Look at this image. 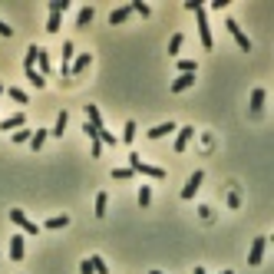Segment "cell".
I'll use <instances>...</instances> for the list:
<instances>
[{
    "mask_svg": "<svg viewBox=\"0 0 274 274\" xmlns=\"http://www.w3.org/2000/svg\"><path fill=\"white\" fill-rule=\"evenodd\" d=\"M73 56H76L73 40H63V60H60V76H63V80H69V66H73Z\"/></svg>",
    "mask_w": 274,
    "mask_h": 274,
    "instance_id": "5b68a950",
    "label": "cell"
},
{
    "mask_svg": "<svg viewBox=\"0 0 274 274\" xmlns=\"http://www.w3.org/2000/svg\"><path fill=\"white\" fill-rule=\"evenodd\" d=\"M93 208H96V212H93L96 218H106V208H109V195H106V192H99V195H96V205H93Z\"/></svg>",
    "mask_w": 274,
    "mask_h": 274,
    "instance_id": "d6986e66",
    "label": "cell"
},
{
    "mask_svg": "<svg viewBox=\"0 0 274 274\" xmlns=\"http://www.w3.org/2000/svg\"><path fill=\"white\" fill-rule=\"evenodd\" d=\"M46 136H50V129H37V132L30 136V149L40 152V149H43V142H46Z\"/></svg>",
    "mask_w": 274,
    "mask_h": 274,
    "instance_id": "44dd1931",
    "label": "cell"
},
{
    "mask_svg": "<svg viewBox=\"0 0 274 274\" xmlns=\"http://www.w3.org/2000/svg\"><path fill=\"white\" fill-rule=\"evenodd\" d=\"M37 63H40V76H43V80H46V73H50V53H46L43 46H40V50H37Z\"/></svg>",
    "mask_w": 274,
    "mask_h": 274,
    "instance_id": "603a6c76",
    "label": "cell"
},
{
    "mask_svg": "<svg viewBox=\"0 0 274 274\" xmlns=\"http://www.w3.org/2000/svg\"><path fill=\"white\" fill-rule=\"evenodd\" d=\"M129 10H132V13H139V17H149V13H152V10H149V4H142V0H132Z\"/></svg>",
    "mask_w": 274,
    "mask_h": 274,
    "instance_id": "4316f807",
    "label": "cell"
},
{
    "mask_svg": "<svg viewBox=\"0 0 274 274\" xmlns=\"http://www.w3.org/2000/svg\"><path fill=\"white\" fill-rule=\"evenodd\" d=\"M195 274H205V268H195Z\"/></svg>",
    "mask_w": 274,
    "mask_h": 274,
    "instance_id": "ab89813d",
    "label": "cell"
},
{
    "mask_svg": "<svg viewBox=\"0 0 274 274\" xmlns=\"http://www.w3.org/2000/svg\"><path fill=\"white\" fill-rule=\"evenodd\" d=\"M139 205H152V185H142V188H139Z\"/></svg>",
    "mask_w": 274,
    "mask_h": 274,
    "instance_id": "4dcf8cb0",
    "label": "cell"
},
{
    "mask_svg": "<svg viewBox=\"0 0 274 274\" xmlns=\"http://www.w3.org/2000/svg\"><path fill=\"white\" fill-rule=\"evenodd\" d=\"M10 221L20 228V235H23V238H37V235H40V225L33 221L23 208H10Z\"/></svg>",
    "mask_w": 274,
    "mask_h": 274,
    "instance_id": "7a4b0ae2",
    "label": "cell"
},
{
    "mask_svg": "<svg viewBox=\"0 0 274 274\" xmlns=\"http://www.w3.org/2000/svg\"><path fill=\"white\" fill-rule=\"evenodd\" d=\"M129 168H132V172H136V175H145V179H152V182H162L165 179V168H159V165H149V162H142V156H136V152H132V156H129Z\"/></svg>",
    "mask_w": 274,
    "mask_h": 274,
    "instance_id": "6da1fadb",
    "label": "cell"
},
{
    "mask_svg": "<svg viewBox=\"0 0 274 274\" xmlns=\"http://www.w3.org/2000/svg\"><path fill=\"white\" fill-rule=\"evenodd\" d=\"M136 136H139L136 119H126V126H122V142H126V145H132V142H136Z\"/></svg>",
    "mask_w": 274,
    "mask_h": 274,
    "instance_id": "5bb4252c",
    "label": "cell"
},
{
    "mask_svg": "<svg viewBox=\"0 0 274 274\" xmlns=\"http://www.w3.org/2000/svg\"><path fill=\"white\" fill-rule=\"evenodd\" d=\"M0 96H4V83H0Z\"/></svg>",
    "mask_w": 274,
    "mask_h": 274,
    "instance_id": "60d3db41",
    "label": "cell"
},
{
    "mask_svg": "<svg viewBox=\"0 0 274 274\" xmlns=\"http://www.w3.org/2000/svg\"><path fill=\"white\" fill-rule=\"evenodd\" d=\"M195 20H198V37H202V46H205V50H212V46H215V40H212V27H208L205 7H198V10H195Z\"/></svg>",
    "mask_w": 274,
    "mask_h": 274,
    "instance_id": "3957f363",
    "label": "cell"
},
{
    "mask_svg": "<svg viewBox=\"0 0 274 274\" xmlns=\"http://www.w3.org/2000/svg\"><path fill=\"white\" fill-rule=\"evenodd\" d=\"M89 63H93V53H76L73 56V66H69V76H80L89 69Z\"/></svg>",
    "mask_w": 274,
    "mask_h": 274,
    "instance_id": "ba28073f",
    "label": "cell"
},
{
    "mask_svg": "<svg viewBox=\"0 0 274 274\" xmlns=\"http://www.w3.org/2000/svg\"><path fill=\"white\" fill-rule=\"evenodd\" d=\"M132 175H136V172H132L129 165H126V168H112V179H116V182H129Z\"/></svg>",
    "mask_w": 274,
    "mask_h": 274,
    "instance_id": "83f0119b",
    "label": "cell"
},
{
    "mask_svg": "<svg viewBox=\"0 0 274 274\" xmlns=\"http://www.w3.org/2000/svg\"><path fill=\"white\" fill-rule=\"evenodd\" d=\"M23 126H27V116H23V112H13V116L0 119V129H4V132H10V129H23Z\"/></svg>",
    "mask_w": 274,
    "mask_h": 274,
    "instance_id": "8fae6325",
    "label": "cell"
},
{
    "mask_svg": "<svg viewBox=\"0 0 274 274\" xmlns=\"http://www.w3.org/2000/svg\"><path fill=\"white\" fill-rule=\"evenodd\" d=\"M83 112H86V122H89V126L103 129V116H99V109H96L93 103H86V106H83Z\"/></svg>",
    "mask_w": 274,
    "mask_h": 274,
    "instance_id": "2e32d148",
    "label": "cell"
},
{
    "mask_svg": "<svg viewBox=\"0 0 274 274\" xmlns=\"http://www.w3.org/2000/svg\"><path fill=\"white\" fill-rule=\"evenodd\" d=\"M37 50H40L37 43H30V46H27V60H23V69H37Z\"/></svg>",
    "mask_w": 274,
    "mask_h": 274,
    "instance_id": "cb8c5ba5",
    "label": "cell"
},
{
    "mask_svg": "<svg viewBox=\"0 0 274 274\" xmlns=\"http://www.w3.org/2000/svg\"><path fill=\"white\" fill-rule=\"evenodd\" d=\"M23 235H10V261H23Z\"/></svg>",
    "mask_w": 274,
    "mask_h": 274,
    "instance_id": "7c38bea8",
    "label": "cell"
},
{
    "mask_svg": "<svg viewBox=\"0 0 274 274\" xmlns=\"http://www.w3.org/2000/svg\"><path fill=\"white\" fill-rule=\"evenodd\" d=\"M149 274H162V271H149Z\"/></svg>",
    "mask_w": 274,
    "mask_h": 274,
    "instance_id": "b9f144b4",
    "label": "cell"
},
{
    "mask_svg": "<svg viewBox=\"0 0 274 274\" xmlns=\"http://www.w3.org/2000/svg\"><path fill=\"white\" fill-rule=\"evenodd\" d=\"M103 156V142H99V136L93 139V159H99Z\"/></svg>",
    "mask_w": 274,
    "mask_h": 274,
    "instance_id": "d590c367",
    "label": "cell"
},
{
    "mask_svg": "<svg viewBox=\"0 0 274 274\" xmlns=\"http://www.w3.org/2000/svg\"><path fill=\"white\" fill-rule=\"evenodd\" d=\"M93 17H96L93 7H83V10L76 13V27H80V30H83V27H89V23H93Z\"/></svg>",
    "mask_w": 274,
    "mask_h": 274,
    "instance_id": "e0dca14e",
    "label": "cell"
},
{
    "mask_svg": "<svg viewBox=\"0 0 274 274\" xmlns=\"http://www.w3.org/2000/svg\"><path fill=\"white\" fill-rule=\"evenodd\" d=\"M221 274H231V271H221Z\"/></svg>",
    "mask_w": 274,
    "mask_h": 274,
    "instance_id": "7bdbcfd3",
    "label": "cell"
},
{
    "mask_svg": "<svg viewBox=\"0 0 274 274\" xmlns=\"http://www.w3.org/2000/svg\"><path fill=\"white\" fill-rule=\"evenodd\" d=\"M192 86H195V76L192 73H179L168 89H172V93H185V89H192Z\"/></svg>",
    "mask_w": 274,
    "mask_h": 274,
    "instance_id": "30bf717a",
    "label": "cell"
},
{
    "mask_svg": "<svg viewBox=\"0 0 274 274\" xmlns=\"http://www.w3.org/2000/svg\"><path fill=\"white\" fill-rule=\"evenodd\" d=\"M66 122H69V116H66V109H63V112H56V122H53V129H50V136H56V139H63V132H66Z\"/></svg>",
    "mask_w": 274,
    "mask_h": 274,
    "instance_id": "9a60e30c",
    "label": "cell"
},
{
    "mask_svg": "<svg viewBox=\"0 0 274 274\" xmlns=\"http://www.w3.org/2000/svg\"><path fill=\"white\" fill-rule=\"evenodd\" d=\"M0 37H13V27H7L4 20H0Z\"/></svg>",
    "mask_w": 274,
    "mask_h": 274,
    "instance_id": "74e56055",
    "label": "cell"
},
{
    "mask_svg": "<svg viewBox=\"0 0 274 274\" xmlns=\"http://www.w3.org/2000/svg\"><path fill=\"white\" fill-rule=\"evenodd\" d=\"M89 264H93V274H109V264L103 261L99 255H93V258H89Z\"/></svg>",
    "mask_w": 274,
    "mask_h": 274,
    "instance_id": "d4e9b609",
    "label": "cell"
},
{
    "mask_svg": "<svg viewBox=\"0 0 274 274\" xmlns=\"http://www.w3.org/2000/svg\"><path fill=\"white\" fill-rule=\"evenodd\" d=\"M129 17H132L129 7H119V10H112V13H109V23H112V27H119V23H126Z\"/></svg>",
    "mask_w": 274,
    "mask_h": 274,
    "instance_id": "ffe728a7",
    "label": "cell"
},
{
    "mask_svg": "<svg viewBox=\"0 0 274 274\" xmlns=\"http://www.w3.org/2000/svg\"><path fill=\"white\" fill-rule=\"evenodd\" d=\"M179 73H198V63H195V60H179Z\"/></svg>",
    "mask_w": 274,
    "mask_h": 274,
    "instance_id": "f546056e",
    "label": "cell"
},
{
    "mask_svg": "<svg viewBox=\"0 0 274 274\" xmlns=\"http://www.w3.org/2000/svg\"><path fill=\"white\" fill-rule=\"evenodd\" d=\"M69 10V0H50V13H66Z\"/></svg>",
    "mask_w": 274,
    "mask_h": 274,
    "instance_id": "836d02e7",
    "label": "cell"
},
{
    "mask_svg": "<svg viewBox=\"0 0 274 274\" xmlns=\"http://www.w3.org/2000/svg\"><path fill=\"white\" fill-rule=\"evenodd\" d=\"M179 126L175 122H159V126H152L149 132H145V139H162V136H168V132H175Z\"/></svg>",
    "mask_w": 274,
    "mask_h": 274,
    "instance_id": "4fadbf2b",
    "label": "cell"
},
{
    "mask_svg": "<svg viewBox=\"0 0 274 274\" xmlns=\"http://www.w3.org/2000/svg\"><path fill=\"white\" fill-rule=\"evenodd\" d=\"M202 182H205V172H202V168H195L192 175H188V182H185V188H182V198H195V192H198L202 188Z\"/></svg>",
    "mask_w": 274,
    "mask_h": 274,
    "instance_id": "277c9868",
    "label": "cell"
},
{
    "mask_svg": "<svg viewBox=\"0 0 274 274\" xmlns=\"http://www.w3.org/2000/svg\"><path fill=\"white\" fill-rule=\"evenodd\" d=\"M264 99H268V93L258 86L255 93H251V112H261V109H264Z\"/></svg>",
    "mask_w": 274,
    "mask_h": 274,
    "instance_id": "7402d4cb",
    "label": "cell"
},
{
    "mask_svg": "<svg viewBox=\"0 0 274 274\" xmlns=\"http://www.w3.org/2000/svg\"><path fill=\"white\" fill-rule=\"evenodd\" d=\"M27 80H30V83H33V86H37V89H43V86H46V80H43V76L37 73V69H27Z\"/></svg>",
    "mask_w": 274,
    "mask_h": 274,
    "instance_id": "1f68e13d",
    "label": "cell"
},
{
    "mask_svg": "<svg viewBox=\"0 0 274 274\" xmlns=\"http://www.w3.org/2000/svg\"><path fill=\"white\" fill-rule=\"evenodd\" d=\"M66 225H69V215H53V218H46V221H43V228L60 231V228H66Z\"/></svg>",
    "mask_w": 274,
    "mask_h": 274,
    "instance_id": "ac0fdd59",
    "label": "cell"
},
{
    "mask_svg": "<svg viewBox=\"0 0 274 274\" xmlns=\"http://www.w3.org/2000/svg\"><path fill=\"white\" fill-rule=\"evenodd\" d=\"M4 93H10V99H13V103H20V106H27V93H23V89L10 86V89H4Z\"/></svg>",
    "mask_w": 274,
    "mask_h": 274,
    "instance_id": "f1b7e54d",
    "label": "cell"
},
{
    "mask_svg": "<svg viewBox=\"0 0 274 274\" xmlns=\"http://www.w3.org/2000/svg\"><path fill=\"white\" fill-rule=\"evenodd\" d=\"M60 23H63V13H50V20H46V33H60Z\"/></svg>",
    "mask_w": 274,
    "mask_h": 274,
    "instance_id": "484cf974",
    "label": "cell"
},
{
    "mask_svg": "<svg viewBox=\"0 0 274 274\" xmlns=\"http://www.w3.org/2000/svg\"><path fill=\"white\" fill-rule=\"evenodd\" d=\"M30 136H33V132L23 126V129H17V132H13V142H30Z\"/></svg>",
    "mask_w": 274,
    "mask_h": 274,
    "instance_id": "e575fe53",
    "label": "cell"
},
{
    "mask_svg": "<svg viewBox=\"0 0 274 274\" xmlns=\"http://www.w3.org/2000/svg\"><path fill=\"white\" fill-rule=\"evenodd\" d=\"M264 248H268V238H255V241H251V251H248V264L251 268H258V264L264 261Z\"/></svg>",
    "mask_w": 274,
    "mask_h": 274,
    "instance_id": "8992f818",
    "label": "cell"
},
{
    "mask_svg": "<svg viewBox=\"0 0 274 274\" xmlns=\"http://www.w3.org/2000/svg\"><path fill=\"white\" fill-rule=\"evenodd\" d=\"M182 43H185V37H182V33H175V37H172V40H168V53H172V56H175V53H179V50H182Z\"/></svg>",
    "mask_w": 274,
    "mask_h": 274,
    "instance_id": "d6a6232c",
    "label": "cell"
},
{
    "mask_svg": "<svg viewBox=\"0 0 274 274\" xmlns=\"http://www.w3.org/2000/svg\"><path fill=\"white\" fill-rule=\"evenodd\" d=\"M225 27H228V33H231V37H235V43L241 46L244 53H248V50H251V40H248V37H244V33H241V27H238L235 20H225Z\"/></svg>",
    "mask_w": 274,
    "mask_h": 274,
    "instance_id": "52a82bcc",
    "label": "cell"
},
{
    "mask_svg": "<svg viewBox=\"0 0 274 274\" xmlns=\"http://www.w3.org/2000/svg\"><path fill=\"white\" fill-rule=\"evenodd\" d=\"M80 274H93V264H89V258H83V261H80Z\"/></svg>",
    "mask_w": 274,
    "mask_h": 274,
    "instance_id": "8d00e7d4",
    "label": "cell"
},
{
    "mask_svg": "<svg viewBox=\"0 0 274 274\" xmlns=\"http://www.w3.org/2000/svg\"><path fill=\"white\" fill-rule=\"evenodd\" d=\"M198 7H202V0H185V10H192V13H195Z\"/></svg>",
    "mask_w": 274,
    "mask_h": 274,
    "instance_id": "f35d334b",
    "label": "cell"
},
{
    "mask_svg": "<svg viewBox=\"0 0 274 274\" xmlns=\"http://www.w3.org/2000/svg\"><path fill=\"white\" fill-rule=\"evenodd\" d=\"M179 136H175V152H185L188 149V142H192V136H195V129L192 126H182V129H175Z\"/></svg>",
    "mask_w": 274,
    "mask_h": 274,
    "instance_id": "9c48e42d",
    "label": "cell"
}]
</instances>
